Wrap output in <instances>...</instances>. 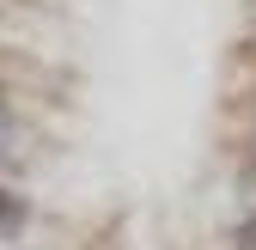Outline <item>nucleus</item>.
<instances>
[{"label":"nucleus","mask_w":256,"mask_h":250,"mask_svg":"<svg viewBox=\"0 0 256 250\" xmlns=\"http://www.w3.org/2000/svg\"><path fill=\"white\" fill-rule=\"evenodd\" d=\"M0 110H6V92H0Z\"/></svg>","instance_id":"nucleus-4"},{"label":"nucleus","mask_w":256,"mask_h":250,"mask_svg":"<svg viewBox=\"0 0 256 250\" xmlns=\"http://www.w3.org/2000/svg\"><path fill=\"white\" fill-rule=\"evenodd\" d=\"M6 152H18V128L6 122V110H0V159H6Z\"/></svg>","instance_id":"nucleus-2"},{"label":"nucleus","mask_w":256,"mask_h":250,"mask_svg":"<svg viewBox=\"0 0 256 250\" xmlns=\"http://www.w3.org/2000/svg\"><path fill=\"white\" fill-rule=\"evenodd\" d=\"M244 244H250V250H256V220H244Z\"/></svg>","instance_id":"nucleus-3"},{"label":"nucleus","mask_w":256,"mask_h":250,"mask_svg":"<svg viewBox=\"0 0 256 250\" xmlns=\"http://www.w3.org/2000/svg\"><path fill=\"white\" fill-rule=\"evenodd\" d=\"M18 220H24V202H18V196H0V238L18 232Z\"/></svg>","instance_id":"nucleus-1"}]
</instances>
